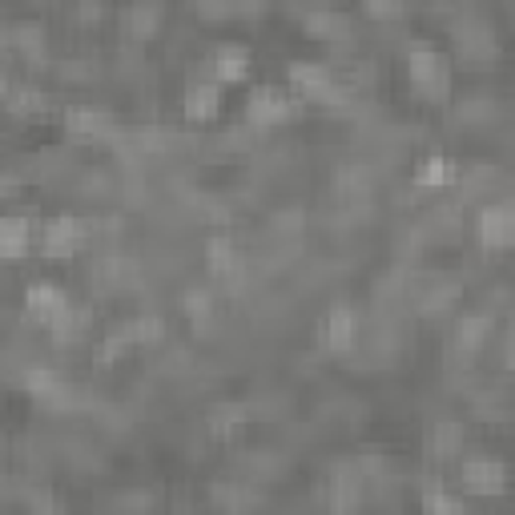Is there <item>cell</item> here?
<instances>
[{
    "mask_svg": "<svg viewBox=\"0 0 515 515\" xmlns=\"http://www.w3.org/2000/svg\"><path fill=\"white\" fill-rule=\"evenodd\" d=\"M85 246V226L77 218H49L41 226V254L53 258V262H65L73 258L77 250Z\"/></svg>",
    "mask_w": 515,
    "mask_h": 515,
    "instance_id": "8992f818",
    "label": "cell"
},
{
    "mask_svg": "<svg viewBox=\"0 0 515 515\" xmlns=\"http://www.w3.org/2000/svg\"><path fill=\"white\" fill-rule=\"evenodd\" d=\"M302 29H306V37H314V41H330V45L351 41V33H355L351 17H347V13H334V9H314V13H306Z\"/></svg>",
    "mask_w": 515,
    "mask_h": 515,
    "instance_id": "30bf717a",
    "label": "cell"
},
{
    "mask_svg": "<svg viewBox=\"0 0 515 515\" xmlns=\"http://www.w3.org/2000/svg\"><path fill=\"white\" fill-rule=\"evenodd\" d=\"M33 246V230L25 218H0V262H21Z\"/></svg>",
    "mask_w": 515,
    "mask_h": 515,
    "instance_id": "e0dca14e",
    "label": "cell"
},
{
    "mask_svg": "<svg viewBox=\"0 0 515 515\" xmlns=\"http://www.w3.org/2000/svg\"><path fill=\"white\" fill-rule=\"evenodd\" d=\"M246 77H250V49L238 45V41L218 45L214 49V81L234 85V81H246Z\"/></svg>",
    "mask_w": 515,
    "mask_h": 515,
    "instance_id": "5bb4252c",
    "label": "cell"
},
{
    "mask_svg": "<svg viewBox=\"0 0 515 515\" xmlns=\"http://www.w3.org/2000/svg\"><path fill=\"white\" fill-rule=\"evenodd\" d=\"M25 306H29V314H33L45 330H53V326L65 318V310H69L73 302H69V294H65L61 286H53V282H33V286L25 290Z\"/></svg>",
    "mask_w": 515,
    "mask_h": 515,
    "instance_id": "52a82bcc",
    "label": "cell"
},
{
    "mask_svg": "<svg viewBox=\"0 0 515 515\" xmlns=\"http://www.w3.org/2000/svg\"><path fill=\"white\" fill-rule=\"evenodd\" d=\"M290 117H294V101L278 85H258L250 93V101H246V121L254 129H274V125H282Z\"/></svg>",
    "mask_w": 515,
    "mask_h": 515,
    "instance_id": "277c9868",
    "label": "cell"
},
{
    "mask_svg": "<svg viewBox=\"0 0 515 515\" xmlns=\"http://www.w3.org/2000/svg\"><path fill=\"white\" fill-rule=\"evenodd\" d=\"M407 77L411 85L427 97V101H443L451 93V69H447V57L431 45H415L407 53Z\"/></svg>",
    "mask_w": 515,
    "mask_h": 515,
    "instance_id": "6da1fadb",
    "label": "cell"
},
{
    "mask_svg": "<svg viewBox=\"0 0 515 515\" xmlns=\"http://www.w3.org/2000/svg\"><path fill=\"white\" fill-rule=\"evenodd\" d=\"M65 129L73 137H105L113 129L109 113H101L97 105H69L65 109Z\"/></svg>",
    "mask_w": 515,
    "mask_h": 515,
    "instance_id": "2e32d148",
    "label": "cell"
},
{
    "mask_svg": "<svg viewBox=\"0 0 515 515\" xmlns=\"http://www.w3.org/2000/svg\"><path fill=\"white\" fill-rule=\"evenodd\" d=\"M463 491L471 495H503L507 491V467L499 459H467L463 463Z\"/></svg>",
    "mask_w": 515,
    "mask_h": 515,
    "instance_id": "9c48e42d",
    "label": "cell"
},
{
    "mask_svg": "<svg viewBox=\"0 0 515 515\" xmlns=\"http://www.w3.org/2000/svg\"><path fill=\"white\" fill-rule=\"evenodd\" d=\"M423 507L427 511H463V499H455V495H447V491H439V487H427V495H423Z\"/></svg>",
    "mask_w": 515,
    "mask_h": 515,
    "instance_id": "f546056e",
    "label": "cell"
},
{
    "mask_svg": "<svg viewBox=\"0 0 515 515\" xmlns=\"http://www.w3.org/2000/svg\"><path fill=\"white\" fill-rule=\"evenodd\" d=\"M475 238L483 250H507L515 242V210L507 202H487L475 214Z\"/></svg>",
    "mask_w": 515,
    "mask_h": 515,
    "instance_id": "3957f363",
    "label": "cell"
},
{
    "mask_svg": "<svg viewBox=\"0 0 515 515\" xmlns=\"http://www.w3.org/2000/svg\"><path fill=\"white\" fill-rule=\"evenodd\" d=\"M363 483H367V479L359 475L355 463H338L334 475H330V507L355 511V507L363 503Z\"/></svg>",
    "mask_w": 515,
    "mask_h": 515,
    "instance_id": "8fae6325",
    "label": "cell"
},
{
    "mask_svg": "<svg viewBox=\"0 0 515 515\" xmlns=\"http://www.w3.org/2000/svg\"><path fill=\"white\" fill-rule=\"evenodd\" d=\"M13 41H17V49L25 53V57H45V37H41V29H17L13 33Z\"/></svg>",
    "mask_w": 515,
    "mask_h": 515,
    "instance_id": "f1b7e54d",
    "label": "cell"
},
{
    "mask_svg": "<svg viewBox=\"0 0 515 515\" xmlns=\"http://www.w3.org/2000/svg\"><path fill=\"white\" fill-rule=\"evenodd\" d=\"M359 5L371 21H395V17H403L407 0H359Z\"/></svg>",
    "mask_w": 515,
    "mask_h": 515,
    "instance_id": "83f0119b",
    "label": "cell"
},
{
    "mask_svg": "<svg viewBox=\"0 0 515 515\" xmlns=\"http://www.w3.org/2000/svg\"><path fill=\"white\" fill-rule=\"evenodd\" d=\"M161 29V9L157 5H133L129 9V33L133 37H153Z\"/></svg>",
    "mask_w": 515,
    "mask_h": 515,
    "instance_id": "484cf974",
    "label": "cell"
},
{
    "mask_svg": "<svg viewBox=\"0 0 515 515\" xmlns=\"http://www.w3.org/2000/svg\"><path fill=\"white\" fill-rule=\"evenodd\" d=\"M25 391H29L41 407H53V411H69V407H73V387H69L57 371H49V367L25 371Z\"/></svg>",
    "mask_w": 515,
    "mask_h": 515,
    "instance_id": "ba28073f",
    "label": "cell"
},
{
    "mask_svg": "<svg viewBox=\"0 0 515 515\" xmlns=\"http://www.w3.org/2000/svg\"><path fill=\"white\" fill-rule=\"evenodd\" d=\"M487 334H491V314H463V318L455 322L451 347H455V355L471 359V355H479V351H483Z\"/></svg>",
    "mask_w": 515,
    "mask_h": 515,
    "instance_id": "7c38bea8",
    "label": "cell"
},
{
    "mask_svg": "<svg viewBox=\"0 0 515 515\" xmlns=\"http://www.w3.org/2000/svg\"><path fill=\"white\" fill-rule=\"evenodd\" d=\"M121 355H129V338H125V330L117 326V330H109V334L101 338V347H97V363H101V367H113Z\"/></svg>",
    "mask_w": 515,
    "mask_h": 515,
    "instance_id": "4316f807",
    "label": "cell"
},
{
    "mask_svg": "<svg viewBox=\"0 0 515 515\" xmlns=\"http://www.w3.org/2000/svg\"><path fill=\"white\" fill-rule=\"evenodd\" d=\"M206 266H210V274H214L218 282H234V278L242 274V254H238L234 238L214 234V238L206 242Z\"/></svg>",
    "mask_w": 515,
    "mask_h": 515,
    "instance_id": "4fadbf2b",
    "label": "cell"
},
{
    "mask_svg": "<svg viewBox=\"0 0 515 515\" xmlns=\"http://www.w3.org/2000/svg\"><path fill=\"white\" fill-rule=\"evenodd\" d=\"M182 310L194 318V322H210L214 318V290L206 286H190L186 298H182Z\"/></svg>",
    "mask_w": 515,
    "mask_h": 515,
    "instance_id": "d4e9b609",
    "label": "cell"
},
{
    "mask_svg": "<svg viewBox=\"0 0 515 515\" xmlns=\"http://www.w3.org/2000/svg\"><path fill=\"white\" fill-rule=\"evenodd\" d=\"M5 105H9V113H17V117H33V113H41V109H45V97H41V89L17 85V89H9V93H5Z\"/></svg>",
    "mask_w": 515,
    "mask_h": 515,
    "instance_id": "cb8c5ba5",
    "label": "cell"
},
{
    "mask_svg": "<svg viewBox=\"0 0 515 515\" xmlns=\"http://www.w3.org/2000/svg\"><path fill=\"white\" fill-rule=\"evenodd\" d=\"M455 298H459V286H455V282H443V286H435V290H427V294L419 298V314L439 318V314H447V310L455 306Z\"/></svg>",
    "mask_w": 515,
    "mask_h": 515,
    "instance_id": "603a6c76",
    "label": "cell"
},
{
    "mask_svg": "<svg viewBox=\"0 0 515 515\" xmlns=\"http://www.w3.org/2000/svg\"><path fill=\"white\" fill-rule=\"evenodd\" d=\"M194 9L206 21H226V17H234V0H194Z\"/></svg>",
    "mask_w": 515,
    "mask_h": 515,
    "instance_id": "4dcf8cb0",
    "label": "cell"
},
{
    "mask_svg": "<svg viewBox=\"0 0 515 515\" xmlns=\"http://www.w3.org/2000/svg\"><path fill=\"white\" fill-rule=\"evenodd\" d=\"M121 330H125V338H129V347H157V342L165 338V322H161L157 314H137V318H129Z\"/></svg>",
    "mask_w": 515,
    "mask_h": 515,
    "instance_id": "44dd1931",
    "label": "cell"
},
{
    "mask_svg": "<svg viewBox=\"0 0 515 515\" xmlns=\"http://www.w3.org/2000/svg\"><path fill=\"white\" fill-rule=\"evenodd\" d=\"M85 334H89V310L85 306H69L65 318L53 326V338L65 342V347H69V342H77V338H85Z\"/></svg>",
    "mask_w": 515,
    "mask_h": 515,
    "instance_id": "7402d4cb",
    "label": "cell"
},
{
    "mask_svg": "<svg viewBox=\"0 0 515 515\" xmlns=\"http://www.w3.org/2000/svg\"><path fill=\"white\" fill-rule=\"evenodd\" d=\"M17 194V182L9 174H0V198H13Z\"/></svg>",
    "mask_w": 515,
    "mask_h": 515,
    "instance_id": "d6a6232c",
    "label": "cell"
},
{
    "mask_svg": "<svg viewBox=\"0 0 515 515\" xmlns=\"http://www.w3.org/2000/svg\"><path fill=\"white\" fill-rule=\"evenodd\" d=\"M286 77H290L294 93L306 97V101H318V105H347V89H342V85L334 81V73H330L326 65H318V61H294V65L286 69Z\"/></svg>",
    "mask_w": 515,
    "mask_h": 515,
    "instance_id": "7a4b0ae2",
    "label": "cell"
},
{
    "mask_svg": "<svg viewBox=\"0 0 515 515\" xmlns=\"http://www.w3.org/2000/svg\"><path fill=\"white\" fill-rule=\"evenodd\" d=\"M455 178H459V165L451 157H439V153L419 161V169H415V186H423V190H447Z\"/></svg>",
    "mask_w": 515,
    "mask_h": 515,
    "instance_id": "d6986e66",
    "label": "cell"
},
{
    "mask_svg": "<svg viewBox=\"0 0 515 515\" xmlns=\"http://www.w3.org/2000/svg\"><path fill=\"white\" fill-rule=\"evenodd\" d=\"M222 109V89L218 81H194L186 89V117L190 121H214Z\"/></svg>",
    "mask_w": 515,
    "mask_h": 515,
    "instance_id": "9a60e30c",
    "label": "cell"
},
{
    "mask_svg": "<svg viewBox=\"0 0 515 515\" xmlns=\"http://www.w3.org/2000/svg\"><path fill=\"white\" fill-rule=\"evenodd\" d=\"M318 338H322V347H326L330 355H347V351L355 347V338H359V314H355V306L334 302V306L326 310V318H322Z\"/></svg>",
    "mask_w": 515,
    "mask_h": 515,
    "instance_id": "5b68a950",
    "label": "cell"
},
{
    "mask_svg": "<svg viewBox=\"0 0 515 515\" xmlns=\"http://www.w3.org/2000/svg\"><path fill=\"white\" fill-rule=\"evenodd\" d=\"M246 423H250V407H246V403H218V407L206 415V427H210L214 439H234Z\"/></svg>",
    "mask_w": 515,
    "mask_h": 515,
    "instance_id": "ac0fdd59",
    "label": "cell"
},
{
    "mask_svg": "<svg viewBox=\"0 0 515 515\" xmlns=\"http://www.w3.org/2000/svg\"><path fill=\"white\" fill-rule=\"evenodd\" d=\"M427 451H431L435 459H455V455L463 451V423L439 419V423L431 427V435H427Z\"/></svg>",
    "mask_w": 515,
    "mask_h": 515,
    "instance_id": "ffe728a7",
    "label": "cell"
},
{
    "mask_svg": "<svg viewBox=\"0 0 515 515\" xmlns=\"http://www.w3.org/2000/svg\"><path fill=\"white\" fill-rule=\"evenodd\" d=\"M266 9H270V0H234V13H246V17L266 13Z\"/></svg>",
    "mask_w": 515,
    "mask_h": 515,
    "instance_id": "1f68e13d",
    "label": "cell"
}]
</instances>
